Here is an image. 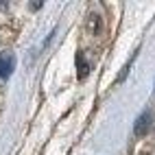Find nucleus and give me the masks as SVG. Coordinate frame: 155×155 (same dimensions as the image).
Wrapping results in <instances>:
<instances>
[{
  "label": "nucleus",
  "mask_w": 155,
  "mask_h": 155,
  "mask_svg": "<svg viewBox=\"0 0 155 155\" xmlns=\"http://www.w3.org/2000/svg\"><path fill=\"white\" fill-rule=\"evenodd\" d=\"M153 127V111H144L136 120V136H147Z\"/></svg>",
  "instance_id": "obj_1"
},
{
  "label": "nucleus",
  "mask_w": 155,
  "mask_h": 155,
  "mask_svg": "<svg viewBox=\"0 0 155 155\" xmlns=\"http://www.w3.org/2000/svg\"><path fill=\"white\" fill-rule=\"evenodd\" d=\"M13 72V55L0 53V79H9Z\"/></svg>",
  "instance_id": "obj_2"
}]
</instances>
